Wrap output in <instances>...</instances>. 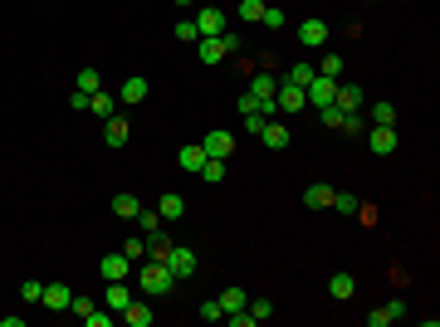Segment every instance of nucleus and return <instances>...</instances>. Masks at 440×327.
Listing matches in <instances>:
<instances>
[{
	"mask_svg": "<svg viewBox=\"0 0 440 327\" xmlns=\"http://www.w3.org/2000/svg\"><path fill=\"white\" fill-rule=\"evenodd\" d=\"M137 288H142V298H162V293L176 288V279H172V269H167L162 259H147V264L137 269Z\"/></svg>",
	"mask_w": 440,
	"mask_h": 327,
	"instance_id": "1",
	"label": "nucleus"
},
{
	"mask_svg": "<svg viewBox=\"0 0 440 327\" xmlns=\"http://www.w3.org/2000/svg\"><path fill=\"white\" fill-rule=\"evenodd\" d=\"M162 264L172 269V279H176V283H181V279H196V249H186V244H172Z\"/></svg>",
	"mask_w": 440,
	"mask_h": 327,
	"instance_id": "2",
	"label": "nucleus"
},
{
	"mask_svg": "<svg viewBox=\"0 0 440 327\" xmlns=\"http://www.w3.org/2000/svg\"><path fill=\"white\" fill-rule=\"evenodd\" d=\"M191 25H196V34H201V39H211V34H220V29H230V15H225L220 5H201Z\"/></svg>",
	"mask_w": 440,
	"mask_h": 327,
	"instance_id": "3",
	"label": "nucleus"
},
{
	"mask_svg": "<svg viewBox=\"0 0 440 327\" xmlns=\"http://www.w3.org/2000/svg\"><path fill=\"white\" fill-rule=\"evenodd\" d=\"M332 93H337V79H323V74H313V84L304 88V98H309V108L318 112V108H328L332 103Z\"/></svg>",
	"mask_w": 440,
	"mask_h": 327,
	"instance_id": "4",
	"label": "nucleus"
},
{
	"mask_svg": "<svg viewBox=\"0 0 440 327\" xmlns=\"http://www.w3.org/2000/svg\"><path fill=\"white\" fill-rule=\"evenodd\" d=\"M98 274H103L108 283H117V279H127V274H132V259H127L122 249H117V254H103V259H98Z\"/></svg>",
	"mask_w": 440,
	"mask_h": 327,
	"instance_id": "5",
	"label": "nucleus"
},
{
	"mask_svg": "<svg viewBox=\"0 0 440 327\" xmlns=\"http://www.w3.org/2000/svg\"><path fill=\"white\" fill-rule=\"evenodd\" d=\"M299 44L304 49H323L328 44V20H304L299 25Z\"/></svg>",
	"mask_w": 440,
	"mask_h": 327,
	"instance_id": "6",
	"label": "nucleus"
},
{
	"mask_svg": "<svg viewBox=\"0 0 440 327\" xmlns=\"http://www.w3.org/2000/svg\"><path fill=\"white\" fill-rule=\"evenodd\" d=\"M49 313H69V303H74V288L69 283H44V298H39Z\"/></svg>",
	"mask_w": 440,
	"mask_h": 327,
	"instance_id": "7",
	"label": "nucleus"
},
{
	"mask_svg": "<svg viewBox=\"0 0 440 327\" xmlns=\"http://www.w3.org/2000/svg\"><path fill=\"white\" fill-rule=\"evenodd\" d=\"M274 103H279V112H304L309 108L304 88H294V84H279V88H274Z\"/></svg>",
	"mask_w": 440,
	"mask_h": 327,
	"instance_id": "8",
	"label": "nucleus"
},
{
	"mask_svg": "<svg viewBox=\"0 0 440 327\" xmlns=\"http://www.w3.org/2000/svg\"><path fill=\"white\" fill-rule=\"evenodd\" d=\"M332 103L342 112H362V103H367V93L357 88V84H337V93H332Z\"/></svg>",
	"mask_w": 440,
	"mask_h": 327,
	"instance_id": "9",
	"label": "nucleus"
},
{
	"mask_svg": "<svg viewBox=\"0 0 440 327\" xmlns=\"http://www.w3.org/2000/svg\"><path fill=\"white\" fill-rule=\"evenodd\" d=\"M401 318H406V303H401V298H392V303H382L377 313H367L372 327H392V323H401Z\"/></svg>",
	"mask_w": 440,
	"mask_h": 327,
	"instance_id": "10",
	"label": "nucleus"
},
{
	"mask_svg": "<svg viewBox=\"0 0 440 327\" xmlns=\"http://www.w3.org/2000/svg\"><path fill=\"white\" fill-rule=\"evenodd\" d=\"M201 147H206V156H220V161L235 156V137H230V132H206Z\"/></svg>",
	"mask_w": 440,
	"mask_h": 327,
	"instance_id": "11",
	"label": "nucleus"
},
{
	"mask_svg": "<svg viewBox=\"0 0 440 327\" xmlns=\"http://www.w3.org/2000/svg\"><path fill=\"white\" fill-rule=\"evenodd\" d=\"M367 147H372L377 156H392V152H396V127H372V132H367Z\"/></svg>",
	"mask_w": 440,
	"mask_h": 327,
	"instance_id": "12",
	"label": "nucleus"
},
{
	"mask_svg": "<svg viewBox=\"0 0 440 327\" xmlns=\"http://www.w3.org/2000/svg\"><path fill=\"white\" fill-rule=\"evenodd\" d=\"M259 142H264L269 152H284V147H289V127H284V122H264V127H259Z\"/></svg>",
	"mask_w": 440,
	"mask_h": 327,
	"instance_id": "13",
	"label": "nucleus"
},
{
	"mask_svg": "<svg viewBox=\"0 0 440 327\" xmlns=\"http://www.w3.org/2000/svg\"><path fill=\"white\" fill-rule=\"evenodd\" d=\"M176 166L196 176V171L206 166V147H201V142H191V147H181V152H176Z\"/></svg>",
	"mask_w": 440,
	"mask_h": 327,
	"instance_id": "14",
	"label": "nucleus"
},
{
	"mask_svg": "<svg viewBox=\"0 0 440 327\" xmlns=\"http://www.w3.org/2000/svg\"><path fill=\"white\" fill-rule=\"evenodd\" d=\"M304 206H309V211H323V206H332V186H328V181H313V186L304 191Z\"/></svg>",
	"mask_w": 440,
	"mask_h": 327,
	"instance_id": "15",
	"label": "nucleus"
},
{
	"mask_svg": "<svg viewBox=\"0 0 440 327\" xmlns=\"http://www.w3.org/2000/svg\"><path fill=\"white\" fill-rule=\"evenodd\" d=\"M122 318L132 327H152V303H147V298H132V303L122 308Z\"/></svg>",
	"mask_w": 440,
	"mask_h": 327,
	"instance_id": "16",
	"label": "nucleus"
},
{
	"mask_svg": "<svg viewBox=\"0 0 440 327\" xmlns=\"http://www.w3.org/2000/svg\"><path fill=\"white\" fill-rule=\"evenodd\" d=\"M196 59H201V64H220V59H225L220 34H211V39H196Z\"/></svg>",
	"mask_w": 440,
	"mask_h": 327,
	"instance_id": "17",
	"label": "nucleus"
},
{
	"mask_svg": "<svg viewBox=\"0 0 440 327\" xmlns=\"http://www.w3.org/2000/svg\"><path fill=\"white\" fill-rule=\"evenodd\" d=\"M103 303H108V313H122V308L132 303V288H127V279L108 283V298H103Z\"/></svg>",
	"mask_w": 440,
	"mask_h": 327,
	"instance_id": "18",
	"label": "nucleus"
},
{
	"mask_svg": "<svg viewBox=\"0 0 440 327\" xmlns=\"http://www.w3.org/2000/svg\"><path fill=\"white\" fill-rule=\"evenodd\" d=\"M127 137H132V132H127L122 117H108V122H103V142H108V147H127Z\"/></svg>",
	"mask_w": 440,
	"mask_h": 327,
	"instance_id": "19",
	"label": "nucleus"
},
{
	"mask_svg": "<svg viewBox=\"0 0 440 327\" xmlns=\"http://www.w3.org/2000/svg\"><path fill=\"white\" fill-rule=\"evenodd\" d=\"M328 293H332V298H342V303H347V298L357 293V279H352V274H332V279H328Z\"/></svg>",
	"mask_w": 440,
	"mask_h": 327,
	"instance_id": "20",
	"label": "nucleus"
},
{
	"mask_svg": "<svg viewBox=\"0 0 440 327\" xmlns=\"http://www.w3.org/2000/svg\"><path fill=\"white\" fill-rule=\"evenodd\" d=\"M157 215L162 220H181L186 215V201H181V196H157Z\"/></svg>",
	"mask_w": 440,
	"mask_h": 327,
	"instance_id": "21",
	"label": "nucleus"
},
{
	"mask_svg": "<svg viewBox=\"0 0 440 327\" xmlns=\"http://www.w3.org/2000/svg\"><path fill=\"white\" fill-rule=\"evenodd\" d=\"M117 98H122V103H142V98H147V79H122Z\"/></svg>",
	"mask_w": 440,
	"mask_h": 327,
	"instance_id": "22",
	"label": "nucleus"
},
{
	"mask_svg": "<svg viewBox=\"0 0 440 327\" xmlns=\"http://www.w3.org/2000/svg\"><path fill=\"white\" fill-rule=\"evenodd\" d=\"M274 88H279V79H274V74H254L245 93H254V98H274Z\"/></svg>",
	"mask_w": 440,
	"mask_h": 327,
	"instance_id": "23",
	"label": "nucleus"
},
{
	"mask_svg": "<svg viewBox=\"0 0 440 327\" xmlns=\"http://www.w3.org/2000/svg\"><path fill=\"white\" fill-rule=\"evenodd\" d=\"M220 303V313H240V308H250V298H245V288H225L216 298Z\"/></svg>",
	"mask_w": 440,
	"mask_h": 327,
	"instance_id": "24",
	"label": "nucleus"
},
{
	"mask_svg": "<svg viewBox=\"0 0 440 327\" xmlns=\"http://www.w3.org/2000/svg\"><path fill=\"white\" fill-rule=\"evenodd\" d=\"M137 211H142L137 196H112V215L117 220H137Z\"/></svg>",
	"mask_w": 440,
	"mask_h": 327,
	"instance_id": "25",
	"label": "nucleus"
},
{
	"mask_svg": "<svg viewBox=\"0 0 440 327\" xmlns=\"http://www.w3.org/2000/svg\"><path fill=\"white\" fill-rule=\"evenodd\" d=\"M367 122H372V127H396V108H392V103H372Z\"/></svg>",
	"mask_w": 440,
	"mask_h": 327,
	"instance_id": "26",
	"label": "nucleus"
},
{
	"mask_svg": "<svg viewBox=\"0 0 440 327\" xmlns=\"http://www.w3.org/2000/svg\"><path fill=\"white\" fill-rule=\"evenodd\" d=\"M279 84H294V88H309V84H313V64H294V69H289V74H284Z\"/></svg>",
	"mask_w": 440,
	"mask_h": 327,
	"instance_id": "27",
	"label": "nucleus"
},
{
	"mask_svg": "<svg viewBox=\"0 0 440 327\" xmlns=\"http://www.w3.org/2000/svg\"><path fill=\"white\" fill-rule=\"evenodd\" d=\"M235 15H240L245 25H259V15H264V0H240V5H235Z\"/></svg>",
	"mask_w": 440,
	"mask_h": 327,
	"instance_id": "28",
	"label": "nucleus"
},
{
	"mask_svg": "<svg viewBox=\"0 0 440 327\" xmlns=\"http://www.w3.org/2000/svg\"><path fill=\"white\" fill-rule=\"evenodd\" d=\"M196 176H201V181H211V186H216V181H225V161H220V156H206V166H201V171H196Z\"/></svg>",
	"mask_w": 440,
	"mask_h": 327,
	"instance_id": "29",
	"label": "nucleus"
},
{
	"mask_svg": "<svg viewBox=\"0 0 440 327\" xmlns=\"http://www.w3.org/2000/svg\"><path fill=\"white\" fill-rule=\"evenodd\" d=\"M103 88V74L98 69H79V93H98Z\"/></svg>",
	"mask_w": 440,
	"mask_h": 327,
	"instance_id": "30",
	"label": "nucleus"
},
{
	"mask_svg": "<svg viewBox=\"0 0 440 327\" xmlns=\"http://www.w3.org/2000/svg\"><path fill=\"white\" fill-rule=\"evenodd\" d=\"M167 249H172V239L157 229V234H147V259H167Z\"/></svg>",
	"mask_w": 440,
	"mask_h": 327,
	"instance_id": "31",
	"label": "nucleus"
},
{
	"mask_svg": "<svg viewBox=\"0 0 440 327\" xmlns=\"http://www.w3.org/2000/svg\"><path fill=\"white\" fill-rule=\"evenodd\" d=\"M122 254H127L132 264H137V259H147V234H132V239L122 244Z\"/></svg>",
	"mask_w": 440,
	"mask_h": 327,
	"instance_id": "32",
	"label": "nucleus"
},
{
	"mask_svg": "<svg viewBox=\"0 0 440 327\" xmlns=\"http://www.w3.org/2000/svg\"><path fill=\"white\" fill-rule=\"evenodd\" d=\"M89 112H98V117H112V98L98 88V93H89Z\"/></svg>",
	"mask_w": 440,
	"mask_h": 327,
	"instance_id": "33",
	"label": "nucleus"
},
{
	"mask_svg": "<svg viewBox=\"0 0 440 327\" xmlns=\"http://www.w3.org/2000/svg\"><path fill=\"white\" fill-rule=\"evenodd\" d=\"M259 25H264V29H284V10H279V5H264Z\"/></svg>",
	"mask_w": 440,
	"mask_h": 327,
	"instance_id": "34",
	"label": "nucleus"
},
{
	"mask_svg": "<svg viewBox=\"0 0 440 327\" xmlns=\"http://www.w3.org/2000/svg\"><path fill=\"white\" fill-rule=\"evenodd\" d=\"M332 211H337V215H357V196H342V191H332Z\"/></svg>",
	"mask_w": 440,
	"mask_h": 327,
	"instance_id": "35",
	"label": "nucleus"
},
{
	"mask_svg": "<svg viewBox=\"0 0 440 327\" xmlns=\"http://www.w3.org/2000/svg\"><path fill=\"white\" fill-rule=\"evenodd\" d=\"M250 318H254V323H269V318H274V303H269V298H254V303H250Z\"/></svg>",
	"mask_w": 440,
	"mask_h": 327,
	"instance_id": "36",
	"label": "nucleus"
},
{
	"mask_svg": "<svg viewBox=\"0 0 440 327\" xmlns=\"http://www.w3.org/2000/svg\"><path fill=\"white\" fill-rule=\"evenodd\" d=\"M137 225H142V234H157V229H162V215H157V211H137Z\"/></svg>",
	"mask_w": 440,
	"mask_h": 327,
	"instance_id": "37",
	"label": "nucleus"
},
{
	"mask_svg": "<svg viewBox=\"0 0 440 327\" xmlns=\"http://www.w3.org/2000/svg\"><path fill=\"white\" fill-rule=\"evenodd\" d=\"M318 74H323V79H337V74H342V59H337V54H323Z\"/></svg>",
	"mask_w": 440,
	"mask_h": 327,
	"instance_id": "38",
	"label": "nucleus"
},
{
	"mask_svg": "<svg viewBox=\"0 0 440 327\" xmlns=\"http://www.w3.org/2000/svg\"><path fill=\"white\" fill-rule=\"evenodd\" d=\"M362 127H367V117H362V112H347V117H342V127H337V132H352V137H357V132H362Z\"/></svg>",
	"mask_w": 440,
	"mask_h": 327,
	"instance_id": "39",
	"label": "nucleus"
},
{
	"mask_svg": "<svg viewBox=\"0 0 440 327\" xmlns=\"http://www.w3.org/2000/svg\"><path fill=\"white\" fill-rule=\"evenodd\" d=\"M20 293H25V303H39V298H44V283H39V279H25Z\"/></svg>",
	"mask_w": 440,
	"mask_h": 327,
	"instance_id": "40",
	"label": "nucleus"
},
{
	"mask_svg": "<svg viewBox=\"0 0 440 327\" xmlns=\"http://www.w3.org/2000/svg\"><path fill=\"white\" fill-rule=\"evenodd\" d=\"M318 117H323L328 127H342V117H347V112L337 108V103H328V108H318Z\"/></svg>",
	"mask_w": 440,
	"mask_h": 327,
	"instance_id": "41",
	"label": "nucleus"
},
{
	"mask_svg": "<svg viewBox=\"0 0 440 327\" xmlns=\"http://www.w3.org/2000/svg\"><path fill=\"white\" fill-rule=\"evenodd\" d=\"M235 108H240V117H254V112H259V98H254V93H240Z\"/></svg>",
	"mask_w": 440,
	"mask_h": 327,
	"instance_id": "42",
	"label": "nucleus"
},
{
	"mask_svg": "<svg viewBox=\"0 0 440 327\" xmlns=\"http://www.w3.org/2000/svg\"><path fill=\"white\" fill-rule=\"evenodd\" d=\"M196 313H201V318H206V323H220V318H225V313H220V303H216V298H211V303H201V308H196Z\"/></svg>",
	"mask_w": 440,
	"mask_h": 327,
	"instance_id": "43",
	"label": "nucleus"
},
{
	"mask_svg": "<svg viewBox=\"0 0 440 327\" xmlns=\"http://www.w3.org/2000/svg\"><path fill=\"white\" fill-rule=\"evenodd\" d=\"M176 39H186V44H196L201 34H196V25H191V20H181V25H176Z\"/></svg>",
	"mask_w": 440,
	"mask_h": 327,
	"instance_id": "44",
	"label": "nucleus"
},
{
	"mask_svg": "<svg viewBox=\"0 0 440 327\" xmlns=\"http://www.w3.org/2000/svg\"><path fill=\"white\" fill-rule=\"evenodd\" d=\"M69 313H79V318H89V313H93V298H84V293H79V298L69 303Z\"/></svg>",
	"mask_w": 440,
	"mask_h": 327,
	"instance_id": "45",
	"label": "nucleus"
},
{
	"mask_svg": "<svg viewBox=\"0 0 440 327\" xmlns=\"http://www.w3.org/2000/svg\"><path fill=\"white\" fill-rule=\"evenodd\" d=\"M220 44H225V54H240V39H235V29H220Z\"/></svg>",
	"mask_w": 440,
	"mask_h": 327,
	"instance_id": "46",
	"label": "nucleus"
},
{
	"mask_svg": "<svg viewBox=\"0 0 440 327\" xmlns=\"http://www.w3.org/2000/svg\"><path fill=\"white\" fill-rule=\"evenodd\" d=\"M84 323H89V327H112V313H98V308H93V313H89Z\"/></svg>",
	"mask_w": 440,
	"mask_h": 327,
	"instance_id": "47",
	"label": "nucleus"
},
{
	"mask_svg": "<svg viewBox=\"0 0 440 327\" xmlns=\"http://www.w3.org/2000/svg\"><path fill=\"white\" fill-rule=\"evenodd\" d=\"M176 5H191V0H176Z\"/></svg>",
	"mask_w": 440,
	"mask_h": 327,
	"instance_id": "48",
	"label": "nucleus"
}]
</instances>
